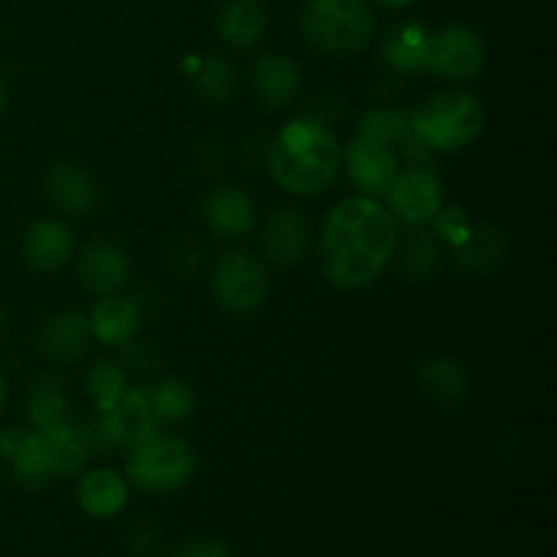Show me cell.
<instances>
[{
    "label": "cell",
    "mask_w": 557,
    "mask_h": 557,
    "mask_svg": "<svg viewBox=\"0 0 557 557\" xmlns=\"http://www.w3.org/2000/svg\"><path fill=\"white\" fill-rule=\"evenodd\" d=\"M5 403V381H3V373H0V408H3Z\"/></svg>",
    "instance_id": "8d00e7d4"
},
{
    "label": "cell",
    "mask_w": 557,
    "mask_h": 557,
    "mask_svg": "<svg viewBox=\"0 0 557 557\" xmlns=\"http://www.w3.org/2000/svg\"><path fill=\"white\" fill-rule=\"evenodd\" d=\"M5 103H9V90H5V82L0 79V114H3Z\"/></svg>",
    "instance_id": "d590c367"
},
{
    "label": "cell",
    "mask_w": 557,
    "mask_h": 557,
    "mask_svg": "<svg viewBox=\"0 0 557 557\" xmlns=\"http://www.w3.org/2000/svg\"><path fill=\"white\" fill-rule=\"evenodd\" d=\"M428 36L422 25L411 22V25H397L386 33L381 54L389 65L400 71H419L424 65V47H428Z\"/></svg>",
    "instance_id": "484cf974"
},
{
    "label": "cell",
    "mask_w": 557,
    "mask_h": 557,
    "mask_svg": "<svg viewBox=\"0 0 557 557\" xmlns=\"http://www.w3.org/2000/svg\"><path fill=\"white\" fill-rule=\"evenodd\" d=\"M299 85H302V74H299L297 63L286 54H264L250 69V87H253L261 107L270 109V112L286 109L297 98Z\"/></svg>",
    "instance_id": "5bb4252c"
},
{
    "label": "cell",
    "mask_w": 557,
    "mask_h": 557,
    "mask_svg": "<svg viewBox=\"0 0 557 557\" xmlns=\"http://www.w3.org/2000/svg\"><path fill=\"white\" fill-rule=\"evenodd\" d=\"M215 302L228 313H253L270 294L267 267L248 250H228L212 267L210 277Z\"/></svg>",
    "instance_id": "8992f818"
},
{
    "label": "cell",
    "mask_w": 557,
    "mask_h": 557,
    "mask_svg": "<svg viewBox=\"0 0 557 557\" xmlns=\"http://www.w3.org/2000/svg\"><path fill=\"white\" fill-rule=\"evenodd\" d=\"M76 275L82 286L96 297L117 294V288H123V283L128 281V256L120 245L96 239L82 250Z\"/></svg>",
    "instance_id": "7c38bea8"
},
{
    "label": "cell",
    "mask_w": 557,
    "mask_h": 557,
    "mask_svg": "<svg viewBox=\"0 0 557 557\" xmlns=\"http://www.w3.org/2000/svg\"><path fill=\"white\" fill-rule=\"evenodd\" d=\"M22 253L30 270L54 272L74 256V234L58 218H44L25 232Z\"/></svg>",
    "instance_id": "9a60e30c"
},
{
    "label": "cell",
    "mask_w": 557,
    "mask_h": 557,
    "mask_svg": "<svg viewBox=\"0 0 557 557\" xmlns=\"http://www.w3.org/2000/svg\"><path fill=\"white\" fill-rule=\"evenodd\" d=\"M343 161H346V172L351 177V183L362 194H368L370 199L386 196L389 185L395 183L397 172H400L395 150L389 145H381V141L364 139V136H357L346 147Z\"/></svg>",
    "instance_id": "9c48e42d"
},
{
    "label": "cell",
    "mask_w": 557,
    "mask_h": 557,
    "mask_svg": "<svg viewBox=\"0 0 557 557\" xmlns=\"http://www.w3.org/2000/svg\"><path fill=\"white\" fill-rule=\"evenodd\" d=\"M76 500H79L82 511L98 520H109V517L120 515L123 506L128 504V484L120 473L107 471H90L79 479L76 487Z\"/></svg>",
    "instance_id": "ffe728a7"
},
{
    "label": "cell",
    "mask_w": 557,
    "mask_h": 557,
    "mask_svg": "<svg viewBox=\"0 0 557 557\" xmlns=\"http://www.w3.org/2000/svg\"><path fill=\"white\" fill-rule=\"evenodd\" d=\"M194 87L212 107H226L237 92V71L226 58H205L194 74Z\"/></svg>",
    "instance_id": "4316f807"
},
{
    "label": "cell",
    "mask_w": 557,
    "mask_h": 557,
    "mask_svg": "<svg viewBox=\"0 0 557 557\" xmlns=\"http://www.w3.org/2000/svg\"><path fill=\"white\" fill-rule=\"evenodd\" d=\"M397 248V221L370 196H351L330 212L321 232V270L335 288H364Z\"/></svg>",
    "instance_id": "6da1fadb"
},
{
    "label": "cell",
    "mask_w": 557,
    "mask_h": 557,
    "mask_svg": "<svg viewBox=\"0 0 557 557\" xmlns=\"http://www.w3.org/2000/svg\"><path fill=\"white\" fill-rule=\"evenodd\" d=\"M305 41L326 54H351L375 33L373 11L362 0H308L299 16Z\"/></svg>",
    "instance_id": "277c9868"
},
{
    "label": "cell",
    "mask_w": 557,
    "mask_h": 557,
    "mask_svg": "<svg viewBox=\"0 0 557 557\" xmlns=\"http://www.w3.org/2000/svg\"><path fill=\"white\" fill-rule=\"evenodd\" d=\"M125 473H128V482L141 493H174L185 487L196 473V451L188 441L177 435L156 433L128 449Z\"/></svg>",
    "instance_id": "5b68a950"
},
{
    "label": "cell",
    "mask_w": 557,
    "mask_h": 557,
    "mask_svg": "<svg viewBox=\"0 0 557 557\" xmlns=\"http://www.w3.org/2000/svg\"><path fill=\"white\" fill-rule=\"evenodd\" d=\"M172 557H234L232 547L221 539H210V536H201L194 539V542L183 544Z\"/></svg>",
    "instance_id": "836d02e7"
},
{
    "label": "cell",
    "mask_w": 557,
    "mask_h": 557,
    "mask_svg": "<svg viewBox=\"0 0 557 557\" xmlns=\"http://www.w3.org/2000/svg\"><path fill=\"white\" fill-rule=\"evenodd\" d=\"M0 451L9 457L11 471H14V479L22 487L41 490L54 479L38 433H14V430H9L0 438Z\"/></svg>",
    "instance_id": "e0dca14e"
},
{
    "label": "cell",
    "mask_w": 557,
    "mask_h": 557,
    "mask_svg": "<svg viewBox=\"0 0 557 557\" xmlns=\"http://www.w3.org/2000/svg\"><path fill=\"white\" fill-rule=\"evenodd\" d=\"M65 413H69V392L63 381L52 373L36 375L27 392V422L36 430H44L63 422Z\"/></svg>",
    "instance_id": "cb8c5ba5"
},
{
    "label": "cell",
    "mask_w": 557,
    "mask_h": 557,
    "mask_svg": "<svg viewBox=\"0 0 557 557\" xmlns=\"http://www.w3.org/2000/svg\"><path fill=\"white\" fill-rule=\"evenodd\" d=\"M125 389H128L125 386V370L114 359L96 362L90 368V373H87V392H90L98 411H109V408L117 406Z\"/></svg>",
    "instance_id": "f546056e"
},
{
    "label": "cell",
    "mask_w": 557,
    "mask_h": 557,
    "mask_svg": "<svg viewBox=\"0 0 557 557\" xmlns=\"http://www.w3.org/2000/svg\"><path fill=\"white\" fill-rule=\"evenodd\" d=\"M44 451H47L49 468L54 476H74L85 468L87 457H90V446H87L85 430L71 424L69 419L52 424V428L38 430Z\"/></svg>",
    "instance_id": "d6986e66"
},
{
    "label": "cell",
    "mask_w": 557,
    "mask_h": 557,
    "mask_svg": "<svg viewBox=\"0 0 557 557\" xmlns=\"http://www.w3.org/2000/svg\"><path fill=\"white\" fill-rule=\"evenodd\" d=\"M506 253H509V243L498 228L490 226L468 228L466 237L457 243V261L473 272L495 270L506 259Z\"/></svg>",
    "instance_id": "d4e9b609"
},
{
    "label": "cell",
    "mask_w": 557,
    "mask_h": 557,
    "mask_svg": "<svg viewBox=\"0 0 557 557\" xmlns=\"http://www.w3.org/2000/svg\"><path fill=\"white\" fill-rule=\"evenodd\" d=\"M147 395H150V406L158 422H183L196 408L194 389L183 379H174V375H166L163 381H158L152 389H147Z\"/></svg>",
    "instance_id": "83f0119b"
},
{
    "label": "cell",
    "mask_w": 557,
    "mask_h": 557,
    "mask_svg": "<svg viewBox=\"0 0 557 557\" xmlns=\"http://www.w3.org/2000/svg\"><path fill=\"white\" fill-rule=\"evenodd\" d=\"M359 136L381 141V145H408L413 139L411 114L395 109H375L359 120Z\"/></svg>",
    "instance_id": "f1b7e54d"
},
{
    "label": "cell",
    "mask_w": 557,
    "mask_h": 557,
    "mask_svg": "<svg viewBox=\"0 0 557 557\" xmlns=\"http://www.w3.org/2000/svg\"><path fill=\"white\" fill-rule=\"evenodd\" d=\"M310 248V221L297 207H281L264 226V253L275 267L302 264Z\"/></svg>",
    "instance_id": "30bf717a"
},
{
    "label": "cell",
    "mask_w": 557,
    "mask_h": 557,
    "mask_svg": "<svg viewBox=\"0 0 557 557\" xmlns=\"http://www.w3.org/2000/svg\"><path fill=\"white\" fill-rule=\"evenodd\" d=\"M205 223L218 239H245L256 226V207L245 190L221 185L205 199Z\"/></svg>",
    "instance_id": "8fae6325"
},
{
    "label": "cell",
    "mask_w": 557,
    "mask_h": 557,
    "mask_svg": "<svg viewBox=\"0 0 557 557\" xmlns=\"http://www.w3.org/2000/svg\"><path fill=\"white\" fill-rule=\"evenodd\" d=\"M141 326V310L134 299L120 297V294H107L96 302L90 315V330L96 341L103 346H123L134 341Z\"/></svg>",
    "instance_id": "ac0fdd59"
},
{
    "label": "cell",
    "mask_w": 557,
    "mask_h": 557,
    "mask_svg": "<svg viewBox=\"0 0 557 557\" xmlns=\"http://www.w3.org/2000/svg\"><path fill=\"white\" fill-rule=\"evenodd\" d=\"M375 3L386 5V9H403V5H411L413 0H375Z\"/></svg>",
    "instance_id": "e575fe53"
},
{
    "label": "cell",
    "mask_w": 557,
    "mask_h": 557,
    "mask_svg": "<svg viewBox=\"0 0 557 557\" xmlns=\"http://www.w3.org/2000/svg\"><path fill=\"white\" fill-rule=\"evenodd\" d=\"M3 330H5V313L3 308H0V335H3Z\"/></svg>",
    "instance_id": "74e56055"
},
{
    "label": "cell",
    "mask_w": 557,
    "mask_h": 557,
    "mask_svg": "<svg viewBox=\"0 0 557 557\" xmlns=\"http://www.w3.org/2000/svg\"><path fill=\"white\" fill-rule=\"evenodd\" d=\"M438 245L430 237L428 232H408L406 243L400 250V270L406 272L411 281H424V277L433 275L435 264H438Z\"/></svg>",
    "instance_id": "4dcf8cb0"
},
{
    "label": "cell",
    "mask_w": 557,
    "mask_h": 557,
    "mask_svg": "<svg viewBox=\"0 0 557 557\" xmlns=\"http://www.w3.org/2000/svg\"><path fill=\"white\" fill-rule=\"evenodd\" d=\"M163 351L152 341H128L123 343V354H120V368L125 373L136 375H150L156 370H161Z\"/></svg>",
    "instance_id": "1f68e13d"
},
{
    "label": "cell",
    "mask_w": 557,
    "mask_h": 557,
    "mask_svg": "<svg viewBox=\"0 0 557 557\" xmlns=\"http://www.w3.org/2000/svg\"><path fill=\"white\" fill-rule=\"evenodd\" d=\"M90 319H85L76 310H65V313L52 315L41 326L38 348H41V354L52 364H74L85 357L87 348H90Z\"/></svg>",
    "instance_id": "4fadbf2b"
},
{
    "label": "cell",
    "mask_w": 557,
    "mask_h": 557,
    "mask_svg": "<svg viewBox=\"0 0 557 557\" xmlns=\"http://www.w3.org/2000/svg\"><path fill=\"white\" fill-rule=\"evenodd\" d=\"M419 384L428 400L438 408H455L468 395L466 370L455 359L435 357L419 368Z\"/></svg>",
    "instance_id": "7402d4cb"
},
{
    "label": "cell",
    "mask_w": 557,
    "mask_h": 557,
    "mask_svg": "<svg viewBox=\"0 0 557 557\" xmlns=\"http://www.w3.org/2000/svg\"><path fill=\"white\" fill-rule=\"evenodd\" d=\"M411 128L424 147L455 152L476 141L484 128V107L473 92L444 90L411 114Z\"/></svg>",
    "instance_id": "3957f363"
},
{
    "label": "cell",
    "mask_w": 557,
    "mask_h": 557,
    "mask_svg": "<svg viewBox=\"0 0 557 557\" xmlns=\"http://www.w3.org/2000/svg\"><path fill=\"white\" fill-rule=\"evenodd\" d=\"M386 199L392 212V218L406 226H422V223L433 221L441 212V183L428 166L406 169V172H397L395 183L386 190Z\"/></svg>",
    "instance_id": "ba28073f"
},
{
    "label": "cell",
    "mask_w": 557,
    "mask_h": 557,
    "mask_svg": "<svg viewBox=\"0 0 557 557\" xmlns=\"http://www.w3.org/2000/svg\"><path fill=\"white\" fill-rule=\"evenodd\" d=\"M484 65V41L471 27H444L430 33L424 47V65L430 74L441 79L466 82L482 71Z\"/></svg>",
    "instance_id": "52a82bcc"
},
{
    "label": "cell",
    "mask_w": 557,
    "mask_h": 557,
    "mask_svg": "<svg viewBox=\"0 0 557 557\" xmlns=\"http://www.w3.org/2000/svg\"><path fill=\"white\" fill-rule=\"evenodd\" d=\"M218 33L234 49H250L264 38L267 16L256 0H226L218 14Z\"/></svg>",
    "instance_id": "44dd1931"
},
{
    "label": "cell",
    "mask_w": 557,
    "mask_h": 557,
    "mask_svg": "<svg viewBox=\"0 0 557 557\" xmlns=\"http://www.w3.org/2000/svg\"><path fill=\"white\" fill-rule=\"evenodd\" d=\"M125 547L131 557H161V531L152 522H134L125 531Z\"/></svg>",
    "instance_id": "d6a6232c"
},
{
    "label": "cell",
    "mask_w": 557,
    "mask_h": 557,
    "mask_svg": "<svg viewBox=\"0 0 557 557\" xmlns=\"http://www.w3.org/2000/svg\"><path fill=\"white\" fill-rule=\"evenodd\" d=\"M341 169V147L332 131L313 117L288 123L270 150L272 180L297 196L321 194Z\"/></svg>",
    "instance_id": "7a4b0ae2"
},
{
    "label": "cell",
    "mask_w": 557,
    "mask_h": 557,
    "mask_svg": "<svg viewBox=\"0 0 557 557\" xmlns=\"http://www.w3.org/2000/svg\"><path fill=\"white\" fill-rule=\"evenodd\" d=\"M47 199L54 210L65 215H87L96 205V183L74 161H58L47 169Z\"/></svg>",
    "instance_id": "2e32d148"
},
{
    "label": "cell",
    "mask_w": 557,
    "mask_h": 557,
    "mask_svg": "<svg viewBox=\"0 0 557 557\" xmlns=\"http://www.w3.org/2000/svg\"><path fill=\"white\" fill-rule=\"evenodd\" d=\"M109 411H112L114 422H117L125 449H134L136 444H141V441H147L150 435H156L158 424H161L156 419V413H152L150 395H147V389H141V386H134V389L128 386L125 395L120 397L117 406L109 408Z\"/></svg>",
    "instance_id": "603a6c76"
}]
</instances>
